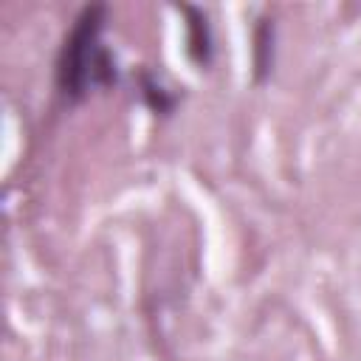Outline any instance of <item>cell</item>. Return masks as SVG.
Instances as JSON below:
<instances>
[{
	"mask_svg": "<svg viewBox=\"0 0 361 361\" xmlns=\"http://www.w3.org/2000/svg\"><path fill=\"white\" fill-rule=\"evenodd\" d=\"M189 14V54L197 65H209L212 62V34H209V25H206V17L203 11L197 8H186Z\"/></svg>",
	"mask_w": 361,
	"mask_h": 361,
	"instance_id": "obj_2",
	"label": "cell"
},
{
	"mask_svg": "<svg viewBox=\"0 0 361 361\" xmlns=\"http://www.w3.org/2000/svg\"><path fill=\"white\" fill-rule=\"evenodd\" d=\"M104 6H85L56 59V87L65 102H82L116 82V59L102 45Z\"/></svg>",
	"mask_w": 361,
	"mask_h": 361,
	"instance_id": "obj_1",
	"label": "cell"
}]
</instances>
